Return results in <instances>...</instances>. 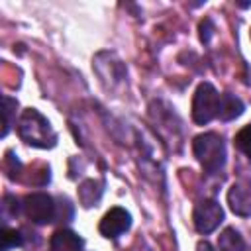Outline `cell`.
Instances as JSON below:
<instances>
[{"instance_id": "6da1fadb", "label": "cell", "mask_w": 251, "mask_h": 251, "mask_svg": "<svg viewBox=\"0 0 251 251\" xmlns=\"http://www.w3.org/2000/svg\"><path fill=\"white\" fill-rule=\"evenodd\" d=\"M18 131H20V137L33 147L47 149L57 143V133L53 131L51 124L33 108H29L22 114Z\"/></svg>"}, {"instance_id": "7a4b0ae2", "label": "cell", "mask_w": 251, "mask_h": 251, "mask_svg": "<svg viewBox=\"0 0 251 251\" xmlns=\"http://www.w3.org/2000/svg\"><path fill=\"white\" fill-rule=\"evenodd\" d=\"M192 149H194L196 159L208 173L220 171L226 163V145H224L222 137L214 131L196 135L192 141Z\"/></svg>"}, {"instance_id": "3957f363", "label": "cell", "mask_w": 251, "mask_h": 251, "mask_svg": "<svg viewBox=\"0 0 251 251\" xmlns=\"http://www.w3.org/2000/svg\"><path fill=\"white\" fill-rule=\"evenodd\" d=\"M220 96L218 90L210 82H202L196 88L194 100H192V120L198 126H204L212 122L220 112Z\"/></svg>"}, {"instance_id": "277c9868", "label": "cell", "mask_w": 251, "mask_h": 251, "mask_svg": "<svg viewBox=\"0 0 251 251\" xmlns=\"http://www.w3.org/2000/svg\"><path fill=\"white\" fill-rule=\"evenodd\" d=\"M24 212L25 216L35 224H49L57 218V204L49 194L33 192L27 194L24 200Z\"/></svg>"}, {"instance_id": "5b68a950", "label": "cell", "mask_w": 251, "mask_h": 251, "mask_svg": "<svg viewBox=\"0 0 251 251\" xmlns=\"http://www.w3.org/2000/svg\"><path fill=\"white\" fill-rule=\"evenodd\" d=\"M192 218H194V227L200 233H210L222 224L224 210L216 200H202L196 204Z\"/></svg>"}, {"instance_id": "8992f818", "label": "cell", "mask_w": 251, "mask_h": 251, "mask_svg": "<svg viewBox=\"0 0 251 251\" xmlns=\"http://www.w3.org/2000/svg\"><path fill=\"white\" fill-rule=\"evenodd\" d=\"M129 226H131V216H129V212L124 210V208H120V206H116V208H110V210L104 214V218L100 220L98 229H100V233H102L104 237L116 239V237H120L124 231H127Z\"/></svg>"}, {"instance_id": "52a82bcc", "label": "cell", "mask_w": 251, "mask_h": 251, "mask_svg": "<svg viewBox=\"0 0 251 251\" xmlns=\"http://www.w3.org/2000/svg\"><path fill=\"white\" fill-rule=\"evenodd\" d=\"M227 202L233 214L251 216V186L245 182H235L227 192Z\"/></svg>"}, {"instance_id": "ba28073f", "label": "cell", "mask_w": 251, "mask_h": 251, "mask_svg": "<svg viewBox=\"0 0 251 251\" xmlns=\"http://www.w3.org/2000/svg\"><path fill=\"white\" fill-rule=\"evenodd\" d=\"M51 251H82V239L69 229H59L51 237Z\"/></svg>"}, {"instance_id": "9c48e42d", "label": "cell", "mask_w": 251, "mask_h": 251, "mask_svg": "<svg viewBox=\"0 0 251 251\" xmlns=\"http://www.w3.org/2000/svg\"><path fill=\"white\" fill-rule=\"evenodd\" d=\"M102 192H104V184L100 180H84L78 186V200L84 208H90L100 200Z\"/></svg>"}, {"instance_id": "30bf717a", "label": "cell", "mask_w": 251, "mask_h": 251, "mask_svg": "<svg viewBox=\"0 0 251 251\" xmlns=\"http://www.w3.org/2000/svg\"><path fill=\"white\" fill-rule=\"evenodd\" d=\"M241 114H243V102L237 96H233L229 92H226V94L220 96V112H218V118H222V120H235Z\"/></svg>"}, {"instance_id": "8fae6325", "label": "cell", "mask_w": 251, "mask_h": 251, "mask_svg": "<svg viewBox=\"0 0 251 251\" xmlns=\"http://www.w3.org/2000/svg\"><path fill=\"white\" fill-rule=\"evenodd\" d=\"M218 249L220 251H249L247 243L243 241V237L233 227H226L220 233V237H218Z\"/></svg>"}, {"instance_id": "7c38bea8", "label": "cell", "mask_w": 251, "mask_h": 251, "mask_svg": "<svg viewBox=\"0 0 251 251\" xmlns=\"http://www.w3.org/2000/svg\"><path fill=\"white\" fill-rule=\"evenodd\" d=\"M235 147H237L243 155H247V157L251 159V124L245 126V127H241V129L235 133Z\"/></svg>"}, {"instance_id": "4fadbf2b", "label": "cell", "mask_w": 251, "mask_h": 251, "mask_svg": "<svg viewBox=\"0 0 251 251\" xmlns=\"http://www.w3.org/2000/svg\"><path fill=\"white\" fill-rule=\"evenodd\" d=\"M0 239H2V245H0L2 251H10V249L22 245V235H20L16 229H10V227H4V229H2Z\"/></svg>"}, {"instance_id": "5bb4252c", "label": "cell", "mask_w": 251, "mask_h": 251, "mask_svg": "<svg viewBox=\"0 0 251 251\" xmlns=\"http://www.w3.org/2000/svg\"><path fill=\"white\" fill-rule=\"evenodd\" d=\"M16 108H18V102L12 100V98H8V96H4V131H2V135L8 133V129L12 126V112Z\"/></svg>"}, {"instance_id": "9a60e30c", "label": "cell", "mask_w": 251, "mask_h": 251, "mask_svg": "<svg viewBox=\"0 0 251 251\" xmlns=\"http://www.w3.org/2000/svg\"><path fill=\"white\" fill-rule=\"evenodd\" d=\"M8 212H10V216H16L18 214V200L14 196H10V194H6L4 200H2V214L6 216Z\"/></svg>"}, {"instance_id": "2e32d148", "label": "cell", "mask_w": 251, "mask_h": 251, "mask_svg": "<svg viewBox=\"0 0 251 251\" xmlns=\"http://www.w3.org/2000/svg\"><path fill=\"white\" fill-rule=\"evenodd\" d=\"M212 31H214V25H212V22H210V20H204V22L200 24V39H202L204 43H208V41H210V35H212Z\"/></svg>"}, {"instance_id": "e0dca14e", "label": "cell", "mask_w": 251, "mask_h": 251, "mask_svg": "<svg viewBox=\"0 0 251 251\" xmlns=\"http://www.w3.org/2000/svg\"><path fill=\"white\" fill-rule=\"evenodd\" d=\"M198 251H214V249H212V245L208 241H200L198 243Z\"/></svg>"}]
</instances>
